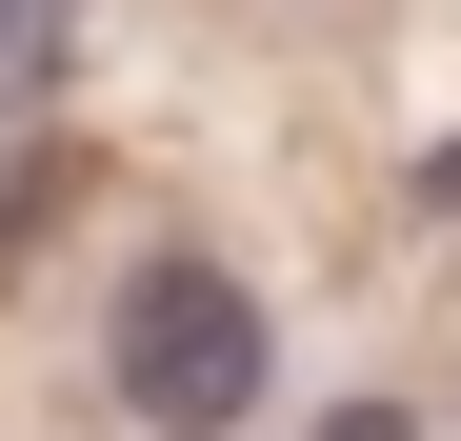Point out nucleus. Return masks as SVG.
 <instances>
[{"label":"nucleus","instance_id":"1","mask_svg":"<svg viewBox=\"0 0 461 441\" xmlns=\"http://www.w3.org/2000/svg\"><path fill=\"white\" fill-rule=\"evenodd\" d=\"M101 361H121V421L221 441V421H261V361H281V321H261V281H241V261H140Z\"/></svg>","mask_w":461,"mask_h":441},{"label":"nucleus","instance_id":"2","mask_svg":"<svg viewBox=\"0 0 461 441\" xmlns=\"http://www.w3.org/2000/svg\"><path fill=\"white\" fill-rule=\"evenodd\" d=\"M60 60H81V0H0V121H41Z\"/></svg>","mask_w":461,"mask_h":441},{"label":"nucleus","instance_id":"3","mask_svg":"<svg viewBox=\"0 0 461 441\" xmlns=\"http://www.w3.org/2000/svg\"><path fill=\"white\" fill-rule=\"evenodd\" d=\"M301 441H421L402 401H321V421H301Z\"/></svg>","mask_w":461,"mask_h":441}]
</instances>
